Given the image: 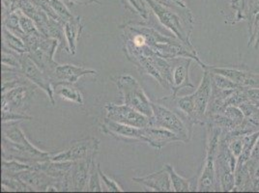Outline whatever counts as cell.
<instances>
[{
  "mask_svg": "<svg viewBox=\"0 0 259 193\" xmlns=\"http://www.w3.org/2000/svg\"><path fill=\"white\" fill-rule=\"evenodd\" d=\"M133 182L150 188L153 191L168 192L173 191L170 177L167 171L162 167V170L149 174L144 177L133 178Z\"/></svg>",
  "mask_w": 259,
  "mask_h": 193,
  "instance_id": "17",
  "label": "cell"
},
{
  "mask_svg": "<svg viewBox=\"0 0 259 193\" xmlns=\"http://www.w3.org/2000/svg\"><path fill=\"white\" fill-rule=\"evenodd\" d=\"M133 11L139 14L143 20H148L147 4L143 3V0H123Z\"/></svg>",
  "mask_w": 259,
  "mask_h": 193,
  "instance_id": "29",
  "label": "cell"
},
{
  "mask_svg": "<svg viewBox=\"0 0 259 193\" xmlns=\"http://www.w3.org/2000/svg\"><path fill=\"white\" fill-rule=\"evenodd\" d=\"M223 114L226 115L228 118L231 119L232 121H234L237 125H240L244 121V119H245L244 112L242 111L241 108H239V107H236V106H229V107H227L224 110Z\"/></svg>",
  "mask_w": 259,
  "mask_h": 193,
  "instance_id": "30",
  "label": "cell"
},
{
  "mask_svg": "<svg viewBox=\"0 0 259 193\" xmlns=\"http://www.w3.org/2000/svg\"><path fill=\"white\" fill-rule=\"evenodd\" d=\"M101 177L99 173V164H96L95 161H93L91 169H90V176L87 184V190L88 191H103V187L101 185Z\"/></svg>",
  "mask_w": 259,
  "mask_h": 193,
  "instance_id": "25",
  "label": "cell"
},
{
  "mask_svg": "<svg viewBox=\"0 0 259 193\" xmlns=\"http://www.w3.org/2000/svg\"><path fill=\"white\" fill-rule=\"evenodd\" d=\"M21 73L29 82L41 88L47 94L52 106L55 105L54 101V83L52 78L47 75L40 67L33 61L29 54H20Z\"/></svg>",
  "mask_w": 259,
  "mask_h": 193,
  "instance_id": "7",
  "label": "cell"
},
{
  "mask_svg": "<svg viewBox=\"0 0 259 193\" xmlns=\"http://www.w3.org/2000/svg\"><path fill=\"white\" fill-rule=\"evenodd\" d=\"M203 70L225 75L243 88H259V74L239 70L236 68H223L206 65Z\"/></svg>",
  "mask_w": 259,
  "mask_h": 193,
  "instance_id": "12",
  "label": "cell"
},
{
  "mask_svg": "<svg viewBox=\"0 0 259 193\" xmlns=\"http://www.w3.org/2000/svg\"><path fill=\"white\" fill-rule=\"evenodd\" d=\"M163 168L167 171L170 177V181L172 184L173 191L176 192H188L191 190H194L192 187L193 180L185 179L182 176H180L177 172L175 171L172 165L166 163L163 165Z\"/></svg>",
  "mask_w": 259,
  "mask_h": 193,
  "instance_id": "22",
  "label": "cell"
},
{
  "mask_svg": "<svg viewBox=\"0 0 259 193\" xmlns=\"http://www.w3.org/2000/svg\"><path fill=\"white\" fill-rule=\"evenodd\" d=\"M53 154L39 150L33 144L24 145L13 142L6 136L2 135V159L16 160L28 164L51 161Z\"/></svg>",
  "mask_w": 259,
  "mask_h": 193,
  "instance_id": "6",
  "label": "cell"
},
{
  "mask_svg": "<svg viewBox=\"0 0 259 193\" xmlns=\"http://www.w3.org/2000/svg\"><path fill=\"white\" fill-rule=\"evenodd\" d=\"M212 94V79L209 70H204V75L197 89L192 94L194 100L197 125H205L206 111Z\"/></svg>",
  "mask_w": 259,
  "mask_h": 193,
  "instance_id": "11",
  "label": "cell"
},
{
  "mask_svg": "<svg viewBox=\"0 0 259 193\" xmlns=\"http://www.w3.org/2000/svg\"><path fill=\"white\" fill-rule=\"evenodd\" d=\"M31 164L16 160H2V178L18 177L21 172L31 168Z\"/></svg>",
  "mask_w": 259,
  "mask_h": 193,
  "instance_id": "23",
  "label": "cell"
},
{
  "mask_svg": "<svg viewBox=\"0 0 259 193\" xmlns=\"http://www.w3.org/2000/svg\"><path fill=\"white\" fill-rule=\"evenodd\" d=\"M28 47L33 61L40 67L51 78L58 63L54 59V54L60 43L55 38L45 37L41 33L35 35H24L22 38Z\"/></svg>",
  "mask_w": 259,
  "mask_h": 193,
  "instance_id": "3",
  "label": "cell"
},
{
  "mask_svg": "<svg viewBox=\"0 0 259 193\" xmlns=\"http://www.w3.org/2000/svg\"><path fill=\"white\" fill-rule=\"evenodd\" d=\"M210 74H211V79H212V86L216 88L223 89V90H234V89L240 88V86L225 75L216 74L213 72H210Z\"/></svg>",
  "mask_w": 259,
  "mask_h": 193,
  "instance_id": "26",
  "label": "cell"
},
{
  "mask_svg": "<svg viewBox=\"0 0 259 193\" xmlns=\"http://www.w3.org/2000/svg\"><path fill=\"white\" fill-rule=\"evenodd\" d=\"M142 134L143 142H146L158 151H162L163 147L172 142L181 141L172 131L156 126H148L143 128Z\"/></svg>",
  "mask_w": 259,
  "mask_h": 193,
  "instance_id": "15",
  "label": "cell"
},
{
  "mask_svg": "<svg viewBox=\"0 0 259 193\" xmlns=\"http://www.w3.org/2000/svg\"><path fill=\"white\" fill-rule=\"evenodd\" d=\"M13 53L14 52L10 49L2 45V65L21 71V60H20L21 54H15Z\"/></svg>",
  "mask_w": 259,
  "mask_h": 193,
  "instance_id": "27",
  "label": "cell"
},
{
  "mask_svg": "<svg viewBox=\"0 0 259 193\" xmlns=\"http://www.w3.org/2000/svg\"><path fill=\"white\" fill-rule=\"evenodd\" d=\"M50 4L53 7L57 16L66 22L72 20L75 16L70 12V10L66 7L64 3L61 0H50Z\"/></svg>",
  "mask_w": 259,
  "mask_h": 193,
  "instance_id": "28",
  "label": "cell"
},
{
  "mask_svg": "<svg viewBox=\"0 0 259 193\" xmlns=\"http://www.w3.org/2000/svg\"><path fill=\"white\" fill-rule=\"evenodd\" d=\"M97 74V71L92 69H87L76 65L59 64L54 71L52 80L54 84L58 82H67L75 84L80 77L84 75H96Z\"/></svg>",
  "mask_w": 259,
  "mask_h": 193,
  "instance_id": "16",
  "label": "cell"
},
{
  "mask_svg": "<svg viewBox=\"0 0 259 193\" xmlns=\"http://www.w3.org/2000/svg\"><path fill=\"white\" fill-rule=\"evenodd\" d=\"M101 131L109 136L123 141H142L143 134L142 129L136 128L129 125L121 124L115 121L106 118L104 123L101 124Z\"/></svg>",
  "mask_w": 259,
  "mask_h": 193,
  "instance_id": "13",
  "label": "cell"
},
{
  "mask_svg": "<svg viewBox=\"0 0 259 193\" xmlns=\"http://www.w3.org/2000/svg\"><path fill=\"white\" fill-rule=\"evenodd\" d=\"M99 173H100L101 180L106 184L108 191H112V192H123L124 191L117 182H115L114 180L108 178V176L104 172L102 171L100 165H99Z\"/></svg>",
  "mask_w": 259,
  "mask_h": 193,
  "instance_id": "31",
  "label": "cell"
},
{
  "mask_svg": "<svg viewBox=\"0 0 259 193\" xmlns=\"http://www.w3.org/2000/svg\"><path fill=\"white\" fill-rule=\"evenodd\" d=\"M94 159L95 156H92L74 162V166L72 169V182L74 190L83 191L87 189L90 176V169Z\"/></svg>",
  "mask_w": 259,
  "mask_h": 193,
  "instance_id": "18",
  "label": "cell"
},
{
  "mask_svg": "<svg viewBox=\"0 0 259 193\" xmlns=\"http://www.w3.org/2000/svg\"><path fill=\"white\" fill-rule=\"evenodd\" d=\"M100 141L90 137L87 139L78 140L72 144L67 150L53 154L51 157L52 161H75L87 159L88 157L96 156L99 151Z\"/></svg>",
  "mask_w": 259,
  "mask_h": 193,
  "instance_id": "10",
  "label": "cell"
},
{
  "mask_svg": "<svg viewBox=\"0 0 259 193\" xmlns=\"http://www.w3.org/2000/svg\"><path fill=\"white\" fill-rule=\"evenodd\" d=\"M32 117L19 113V112H13V111H2V123L4 122H15V121H23V120H31Z\"/></svg>",
  "mask_w": 259,
  "mask_h": 193,
  "instance_id": "32",
  "label": "cell"
},
{
  "mask_svg": "<svg viewBox=\"0 0 259 193\" xmlns=\"http://www.w3.org/2000/svg\"><path fill=\"white\" fill-rule=\"evenodd\" d=\"M172 60V95H177L178 92L185 88L194 89V86L190 79V68L192 58L178 57Z\"/></svg>",
  "mask_w": 259,
  "mask_h": 193,
  "instance_id": "14",
  "label": "cell"
},
{
  "mask_svg": "<svg viewBox=\"0 0 259 193\" xmlns=\"http://www.w3.org/2000/svg\"><path fill=\"white\" fill-rule=\"evenodd\" d=\"M2 42L3 45L10 49L13 52L18 54H28V47L24 43V41L19 36H17L7 27L2 26Z\"/></svg>",
  "mask_w": 259,
  "mask_h": 193,
  "instance_id": "21",
  "label": "cell"
},
{
  "mask_svg": "<svg viewBox=\"0 0 259 193\" xmlns=\"http://www.w3.org/2000/svg\"><path fill=\"white\" fill-rule=\"evenodd\" d=\"M113 81L117 86L125 105L135 108L148 117L153 116L152 102L133 75L123 74L114 77Z\"/></svg>",
  "mask_w": 259,
  "mask_h": 193,
  "instance_id": "5",
  "label": "cell"
},
{
  "mask_svg": "<svg viewBox=\"0 0 259 193\" xmlns=\"http://www.w3.org/2000/svg\"><path fill=\"white\" fill-rule=\"evenodd\" d=\"M147 6L156 15L159 22L165 28L173 33L174 37L179 39L191 49L195 50L191 42V34L194 23L193 14L188 8L169 0H144Z\"/></svg>",
  "mask_w": 259,
  "mask_h": 193,
  "instance_id": "1",
  "label": "cell"
},
{
  "mask_svg": "<svg viewBox=\"0 0 259 193\" xmlns=\"http://www.w3.org/2000/svg\"><path fill=\"white\" fill-rule=\"evenodd\" d=\"M82 29L83 25L80 17H74L72 20L64 23V36L67 42L66 51L72 55L76 54V46Z\"/></svg>",
  "mask_w": 259,
  "mask_h": 193,
  "instance_id": "19",
  "label": "cell"
},
{
  "mask_svg": "<svg viewBox=\"0 0 259 193\" xmlns=\"http://www.w3.org/2000/svg\"><path fill=\"white\" fill-rule=\"evenodd\" d=\"M246 94L252 104L259 107V88H248Z\"/></svg>",
  "mask_w": 259,
  "mask_h": 193,
  "instance_id": "33",
  "label": "cell"
},
{
  "mask_svg": "<svg viewBox=\"0 0 259 193\" xmlns=\"http://www.w3.org/2000/svg\"><path fill=\"white\" fill-rule=\"evenodd\" d=\"M36 89L29 84L21 85L2 93V111L26 114L31 105Z\"/></svg>",
  "mask_w": 259,
  "mask_h": 193,
  "instance_id": "9",
  "label": "cell"
},
{
  "mask_svg": "<svg viewBox=\"0 0 259 193\" xmlns=\"http://www.w3.org/2000/svg\"><path fill=\"white\" fill-rule=\"evenodd\" d=\"M255 114H256V115L259 117V107H257L256 110H255Z\"/></svg>",
  "mask_w": 259,
  "mask_h": 193,
  "instance_id": "34",
  "label": "cell"
},
{
  "mask_svg": "<svg viewBox=\"0 0 259 193\" xmlns=\"http://www.w3.org/2000/svg\"><path fill=\"white\" fill-rule=\"evenodd\" d=\"M106 118L136 128H146L151 126L152 117H148L127 105H115L108 103L105 106Z\"/></svg>",
  "mask_w": 259,
  "mask_h": 193,
  "instance_id": "8",
  "label": "cell"
},
{
  "mask_svg": "<svg viewBox=\"0 0 259 193\" xmlns=\"http://www.w3.org/2000/svg\"><path fill=\"white\" fill-rule=\"evenodd\" d=\"M207 127V142H206V157L203 163L202 173L197 181L196 191H218L221 190L216 177L217 153L219 149L220 138L222 130L212 126L205 124Z\"/></svg>",
  "mask_w": 259,
  "mask_h": 193,
  "instance_id": "4",
  "label": "cell"
},
{
  "mask_svg": "<svg viewBox=\"0 0 259 193\" xmlns=\"http://www.w3.org/2000/svg\"><path fill=\"white\" fill-rule=\"evenodd\" d=\"M16 12L19 16L20 26H21V29L24 35H35V34L41 33L37 28L35 22H33V20L30 17H28L21 9H18V10H16Z\"/></svg>",
  "mask_w": 259,
  "mask_h": 193,
  "instance_id": "24",
  "label": "cell"
},
{
  "mask_svg": "<svg viewBox=\"0 0 259 193\" xmlns=\"http://www.w3.org/2000/svg\"><path fill=\"white\" fill-rule=\"evenodd\" d=\"M54 95L60 96L61 99L75 103L78 106L83 105L82 93L72 83L58 82L54 84Z\"/></svg>",
  "mask_w": 259,
  "mask_h": 193,
  "instance_id": "20",
  "label": "cell"
},
{
  "mask_svg": "<svg viewBox=\"0 0 259 193\" xmlns=\"http://www.w3.org/2000/svg\"><path fill=\"white\" fill-rule=\"evenodd\" d=\"M152 108L151 126L161 127L172 131L184 143H188L191 140L194 124L189 118L159 102H152Z\"/></svg>",
  "mask_w": 259,
  "mask_h": 193,
  "instance_id": "2",
  "label": "cell"
}]
</instances>
